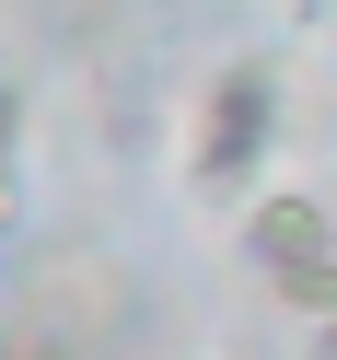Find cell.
I'll list each match as a JSON object with an SVG mask.
<instances>
[{
    "label": "cell",
    "mask_w": 337,
    "mask_h": 360,
    "mask_svg": "<svg viewBox=\"0 0 337 360\" xmlns=\"http://www.w3.org/2000/svg\"><path fill=\"white\" fill-rule=\"evenodd\" d=\"M314 349H326V360H337V314H326V326H314Z\"/></svg>",
    "instance_id": "6"
},
{
    "label": "cell",
    "mask_w": 337,
    "mask_h": 360,
    "mask_svg": "<svg viewBox=\"0 0 337 360\" xmlns=\"http://www.w3.org/2000/svg\"><path fill=\"white\" fill-rule=\"evenodd\" d=\"M0 360H12V349H0Z\"/></svg>",
    "instance_id": "9"
},
{
    "label": "cell",
    "mask_w": 337,
    "mask_h": 360,
    "mask_svg": "<svg viewBox=\"0 0 337 360\" xmlns=\"http://www.w3.org/2000/svg\"><path fill=\"white\" fill-rule=\"evenodd\" d=\"M0 279H12V256H0Z\"/></svg>",
    "instance_id": "8"
},
{
    "label": "cell",
    "mask_w": 337,
    "mask_h": 360,
    "mask_svg": "<svg viewBox=\"0 0 337 360\" xmlns=\"http://www.w3.org/2000/svg\"><path fill=\"white\" fill-rule=\"evenodd\" d=\"M267 290H279L291 314H314V326H326V314H337V256H314V267H279Z\"/></svg>",
    "instance_id": "3"
},
{
    "label": "cell",
    "mask_w": 337,
    "mask_h": 360,
    "mask_svg": "<svg viewBox=\"0 0 337 360\" xmlns=\"http://www.w3.org/2000/svg\"><path fill=\"white\" fill-rule=\"evenodd\" d=\"M267 128H279V70H256V58H233V70L210 82V105H198V186L210 198H233L244 174L267 163Z\"/></svg>",
    "instance_id": "1"
},
{
    "label": "cell",
    "mask_w": 337,
    "mask_h": 360,
    "mask_svg": "<svg viewBox=\"0 0 337 360\" xmlns=\"http://www.w3.org/2000/svg\"><path fill=\"white\" fill-rule=\"evenodd\" d=\"M12 360H47V349H12Z\"/></svg>",
    "instance_id": "7"
},
{
    "label": "cell",
    "mask_w": 337,
    "mask_h": 360,
    "mask_svg": "<svg viewBox=\"0 0 337 360\" xmlns=\"http://www.w3.org/2000/svg\"><path fill=\"white\" fill-rule=\"evenodd\" d=\"M0 151H12V82H0Z\"/></svg>",
    "instance_id": "5"
},
{
    "label": "cell",
    "mask_w": 337,
    "mask_h": 360,
    "mask_svg": "<svg viewBox=\"0 0 337 360\" xmlns=\"http://www.w3.org/2000/svg\"><path fill=\"white\" fill-rule=\"evenodd\" d=\"M233 244L267 267V279H279V267H314V256H337V221H326V198H256Z\"/></svg>",
    "instance_id": "2"
},
{
    "label": "cell",
    "mask_w": 337,
    "mask_h": 360,
    "mask_svg": "<svg viewBox=\"0 0 337 360\" xmlns=\"http://www.w3.org/2000/svg\"><path fill=\"white\" fill-rule=\"evenodd\" d=\"M12 221H24V174H12V151H0V244H12Z\"/></svg>",
    "instance_id": "4"
}]
</instances>
